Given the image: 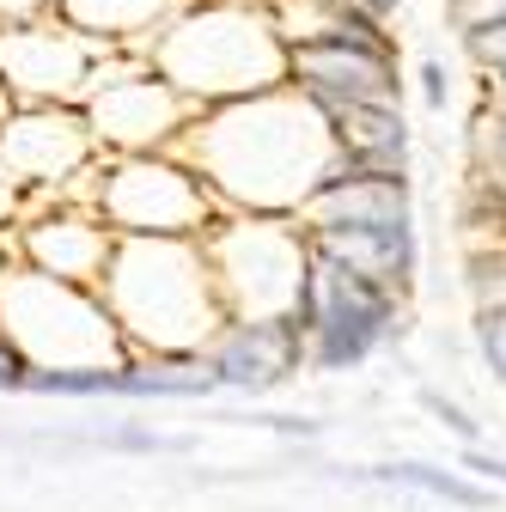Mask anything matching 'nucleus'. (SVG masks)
<instances>
[{"label":"nucleus","mask_w":506,"mask_h":512,"mask_svg":"<svg viewBox=\"0 0 506 512\" xmlns=\"http://www.w3.org/2000/svg\"><path fill=\"white\" fill-rule=\"evenodd\" d=\"M98 299L129 354H196L226 324L208 256L189 238H116Z\"/></svg>","instance_id":"1"},{"label":"nucleus","mask_w":506,"mask_h":512,"mask_svg":"<svg viewBox=\"0 0 506 512\" xmlns=\"http://www.w3.org/2000/svg\"><path fill=\"white\" fill-rule=\"evenodd\" d=\"M0 336L31 360V372H86L129 360V342L110 324L98 287H74L37 269H0Z\"/></svg>","instance_id":"2"},{"label":"nucleus","mask_w":506,"mask_h":512,"mask_svg":"<svg viewBox=\"0 0 506 512\" xmlns=\"http://www.w3.org/2000/svg\"><path fill=\"white\" fill-rule=\"evenodd\" d=\"M287 324L299 330L311 366L348 372V366H360L378 342L397 330V293L378 287V281H360L342 263H330V256L311 250Z\"/></svg>","instance_id":"3"},{"label":"nucleus","mask_w":506,"mask_h":512,"mask_svg":"<svg viewBox=\"0 0 506 512\" xmlns=\"http://www.w3.org/2000/svg\"><path fill=\"white\" fill-rule=\"evenodd\" d=\"M202 256L226 317H287L311 244L281 220H226V232H208Z\"/></svg>","instance_id":"4"},{"label":"nucleus","mask_w":506,"mask_h":512,"mask_svg":"<svg viewBox=\"0 0 506 512\" xmlns=\"http://www.w3.org/2000/svg\"><path fill=\"white\" fill-rule=\"evenodd\" d=\"M98 220L122 238H189V232L208 226V196H202L196 177L135 159L104 183Z\"/></svg>","instance_id":"5"},{"label":"nucleus","mask_w":506,"mask_h":512,"mask_svg":"<svg viewBox=\"0 0 506 512\" xmlns=\"http://www.w3.org/2000/svg\"><path fill=\"white\" fill-rule=\"evenodd\" d=\"M287 68L311 104H397V61L391 49H366L342 31L305 37L287 49Z\"/></svg>","instance_id":"6"},{"label":"nucleus","mask_w":506,"mask_h":512,"mask_svg":"<svg viewBox=\"0 0 506 512\" xmlns=\"http://www.w3.org/2000/svg\"><path fill=\"white\" fill-rule=\"evenodd\" d=\"M214 378L226 391H244V397H263L275 384H287L305 360V342L287 317H226V324L202 342Z\"/></svg>","instance_id":"7"},{"label":"nucleus","mask_w":506,"mask_h":512,"mask_svg":"<svg viewBox=\"0 0 506 512\" xmlns=\"http://www.w3.org/2000/svg\"><path fill=\"white\" fill-rule=\"evenodd\" d=\"M299 214H305V232H318V226H409L415 196H409V177L391 165L336 159Z\"/></svg>","instance_id":"8"},{"label":"nucleus","mask_w":506,"mask_h":512,"mask_svg":"<svg viewBox=\"0 0 506 512\" xmlns=\"http://www.w3.org/2000/svg\"><path fill=\"white\" fill-rule=\"evenodd\" d=\"M305 244L318 256H330V263H342L348 275L378 281L391 293H403L415 281V263H421L415 220L409 226H318V232H305Z\"/></svg>","instance_id":"9"},{"label":"nucleus","mask_w":506,"mask_h":512,"mask_svg":"<svg viewBox=\"0 0 506 512\" xmlns=\"http://www.w3.org/2000/svg\"><path fill=\"white\" fill-rule=\"evenodd\" d=\"M116 250V232L92 214H49L25 232V269L74 281V287H98L104 263Z\"/></svg>","instance_id":"10"},{"label":"nucleus","mask_w":506,"mask_h":512,"mask_svg":"<svg viewBox=\"0 0 506 512\" xmlns=\"http://www.w3.org/2000/svg\"><path fill=\"white\" fill-rule=\"evenodd\" d=\"M318 116L330 122L342 159L391 165V171L409 165V122L397 116V104H324Z\"/></svg>","instance_id":"11"},{"label":"nucleus","mask_w":506,"mask_h":512,"mask_svg":"<svg viewBox=\"0 0 506 512\" xmlns=\"http://www.w3.org/2000/svg\"><path fill=\"white\" fill-rule=\"evenodd\" d=\"M220 378L208 354H129L116 366V397H208Z\"/></svg>","instance_id":"12"},{"label":"nucleus","mask_w":506,"mask_h":512,"mask_svg":"<svg viewBox=\"0 0 506 512\" xmlns=\"http://www.w3.org/2000/svg\"><path fill=\"white\" fill-rule=\"evenodd\" d=\"M385 482H403V488H421L433 500H452V506H488V488L452 476V470H427V464H391V470H378Z\"/></svg>","instance_id":"13"},{"label":"nucleus","mask_w":506,"mask_h":512,"mask_svg":"<svg viewBox=\"0 0 506 512\" xmlns=\"http://www.w3.org/2000/svg\"><path fill=\"white\" fill-rule=\"evenodd\" d=\"M476 348L494 378H506V305H476Z\"/></svg>","instance_id":"14"},{"label":"nucleus","mask_w":506,"mask_h":512,"mask_svg":"<svg viewBox=\"0 0 506 512\" xmlns=\"http://www.w3.org/2000/svg\"><path fill=\"white\" fill-rule=\"evenodd\" d=\"M470 293L476 305H506V250H488L470 263Z\"/></svg>","instance_id":"15"},{"label":"nucleus","mask_w":506,"mask_h":512,"mask_svg":"<svg viewBox=\"0 0 506 512\" xmlns=\"http://www.w3.org/2000/svg\"><path fill=\"white\" fill-rule=\"evenodd\" d=\"M464 43H470V55L482 61V68H506V19H482V25H464Z\"/></svg>","instance_id":"16"},{"label":"nucleus","mask_w":506,"mask_h":512,"mask_svg":"<svg viewBox=\"0 0 506 512\" xmlns=\"http://www.w3.org/2000/svg\"><path fill=\"white\" fill-rule=\"evenodd\" d=\"M25 384H31V360L0 336V391H25Z\"/></svg>","instance_id":"17"},{"label":"nucleus","mask_w":506,"mask_h":512,"mask_svg":"<svg viewBox=\"0 0 506 512\" xmlns=\"http://www.w3.org/2000/svg\"><path fill=\"white\" fill-rule=\"evenodd\" d=\"M452 13L464 25H482V19H506V0H452Z\"/></svg>","instance_id":"18"},{"label":"nucleus","mask_w":506,"mask_h":512,"mask_svg":"<svg viewBox=\"0 0 506 512\" xmlns=\"http://www.w3.org/2000/svg\"><path fill=\"white\" fill-rule=\"evenodd\" d=\"M421 92H427V104H433V110L446 104V68H439V61H427V68H421Z\"/></svg>","instance_id":"19"},{"label":"nucleus","mask_w":506,"mask_h":512,"mask_svg":"<svg viewBox=\"0 0 506 512\" xmlns=\"http://www.w3.org/2000/svg\"><path fill=\"white\" fill-rule=\"evenodd\" d=\"M427 409H433V415H439V421H446V427H458V433H464V439H476V427H470V421H464V409H452V403H439V397H427Z\"/></svg>","instance_id":"20"},{"label":"nucleus","mask_w":506,"mask_h":512,"mask_svg":"<svg viewBox=\"0 0 506 512\" xmlns=\"http://www.w3.org/2000/svg\"><path fill=\"white\" fill-rule=\"evenodd\" d=\"M470 470H476V476H500V482H506V464H500V458H482V452H470Z\"/></svg>","instance_id":"21"},{"label":"nucleus","mask_w":506,"mask_h":512,"mask_svg":"<svg viewBox=\"0 0 506 512\" xmlns=\"http://www.w3.org/2000/svg\"><path fill=\"white\" fill-rule=\"evenodd\" d=\"M360 13H372V19H391V13H397V0H360Z\"/></svg>","instance_id":"22"},{"label":"nucleus","mask_w":506,"mask_h":512,"mask_svg":"<svg viewBox=\"0 0 506 512\" xmlns=\"http://www.w3.org/2000/svg\"><path fill=\"white\" fill-rule=\"evenodd\" d=\"M500 92H506V68H500Z\"/></svg>","instance_id":"23"}]
</instances>
